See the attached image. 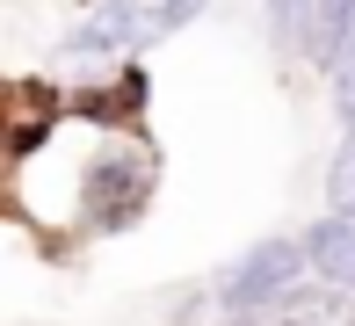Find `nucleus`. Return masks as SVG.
<instances>
[{
  "mask_svg": "<svg viewBox=\"0 0 355 326\" xmlns=\"http://www.w3.org/2000/svg\"><path fill=\"white\" fill-rule=\"evenodd\" d=\"M327 203L355 218V130H341V153H334V167H327Z\"/></svg>",
  "mask_w": 355,
  "mask_h": 326,
  "instance_id": "obj_6",
  "label": "nucleus"
},
{
  "mask_svg": "<svg viewBox=\"0 0 355 326\" xmlns=\"http://www.w3.org/2000/svg\"><path fill=\"white\" fill-rule=\"evenodd\" d=\"M109 8L123 15V29H131V44L145 51V44L174 37L182 22H196V15H203V0H109Z\"/></svg>",
  "mask_w": 355,
  "mask_h": 326,
  "instance_id": "obj_5",
  "label": "nucleus"
},
{
  "mask_svg": "<svg viewBox=\"0 0 355 326\" xmlns=\"http://www.w3.org/2000/svg\"><path fill=\"white\" fill-rule=\"evenodd\" d=\"M355 37V0H319V58H334Z\"/></svg>",
  "mask_w": 355,
  "mask_h": 326,
  "instance_id": "obj_7",
  "label": "nucleus"
},
{
  "mask_svg": "<svg viewBox=\"0 0 355 326\" xmlns=\"http://www.w3.org/2000/svg\"><path fill=\"white\" fill-rule=\"evenodd\" d=\"M232 326H355V290L304 283V290H290V298L261 304V312H232Z\"/></svg>",
  "mask_w": 355,
  "mask_h": 326,
  "instance_id": "obj_3",
  "label": "nucleus"
},
{
  "mask_svg": "<svg viewBox=\"0 0 355 326\" xmlns=\"http://www.w3.org/2000/svg\"><path fill=\"white\" fill-rule=\"evenodd\" d=\"M327 65H334V117H341V130H355V37Z\"/></svg>",
  "mask_w": 355,
  "mask_h": 326,
  "instance_id": "obj_8",
  "label": "nucleus"
},
{
  "mask_svg": "<svg viewBox=\"0 0 355 326\" xmlns=\"http://www.w3.org/2000/svg\"><path fill=\"white\" fill-rule=\"evenodd\" d=\"M304 247H312V275H319V283L355 290V218H348V210L319 218L312 232H304Z\"/></svg>",
  "mask_w": 355,
  "mask_h": 326,
  "instance_id": "obj_4",
  "label": "nucleus"
},
{
  "mask_svg": "<svg viewBox=\"0 0 355 326\" xmlns=\"http://www.w3.org/2000/svg\"><path fill=\"white\" fill-rule=\"evenodd\" d=\"M153 196V153L138 138H102L94 160H80V210L87 225H131V210Z\"/></svg>",
  "mask_w": 355,
  "mask_h": 326,
  "instance_id": "obj_1",
  "label": "nucleus"
},
{
  "mask_svg": "<svg viewBox=\"0 0 355 326\" xmlns=\"http://www.w3.org/2000/svg\"><path fill=\"white\" fill-rule=\"evenodd\" d=\"M304 283H319L304 232H276V239L247 247L232 268H225L218 298H225V312H261V304H276V298H290V290H304Z\"/></svg>",
  "mask_w": 355,
  "mask_h": 326,
  "instance_id": "obj_2",
  "label": "nucleus"
}]
</instances>
